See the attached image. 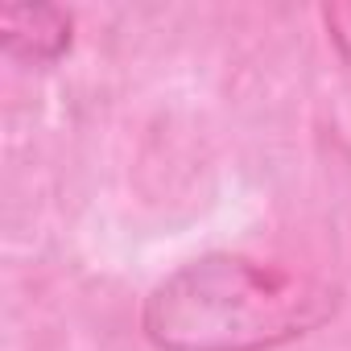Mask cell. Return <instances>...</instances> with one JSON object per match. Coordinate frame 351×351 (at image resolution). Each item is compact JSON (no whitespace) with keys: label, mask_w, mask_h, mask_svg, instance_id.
Wrapping results in <instances>:
<instances>
[{"label":"cell","mask_w":351,"mask_h":351,"mask_svg":"<svg viewBox=\"0 0 351 351\" xmlns=\"http://www.w3.org/2000/svg\"><path fill=\"white\" fill-rule=\"evenodd\" d=\"M339 310V289L310 273L207 252L153 285L141 330L157 351H273Z\"/></svg>","instance_id":"cell-1"},{"label":"cell","mask_w":351,"mask_h":351,"mask_svg":"<svg viewBox=\"0 0 351 351\" xmlns=\"http://www.w3.org/2000/svg\"><path fill=\"white\" fill-rule=\"evenodd\" d=\"M322 25H326L330 46L339 50V58L351 66V5H326L322 9Z\"/></svg>","instance_id":"cell-3"},{"label":"cell","mask_w":351,"mask_h":351,"mask_svg":"<svg viewBox=\"0 0 351 351\" xmlns=\"http://www.w3.org/2000/svg\"><path fill=\"white\" fill-rule=\"evenodd\" d=\"M75 38L71 13L54 5H9L0 13V50L21 66H54Z\"/></svg>","instance_id":"cell-2"}]
</instances>
